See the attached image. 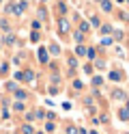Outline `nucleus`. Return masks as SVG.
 <instances>
[{
    "label": "nucleus",
    "mask_w": 129,
    "mask_h": 134,
    "mask_svg": "<svg viewBox=\"0 0 129 134\" xmlns=\"http://www.w3.org/2000/svg\"><path fill=\"white\" fill-rule=\"evenodd\" d=\"M97 2H99V4H101V2H103V0H97Z\"/></svg>",
    "instance_id": "obj_37"
},
{
    "label": "nucleus",
    "mask_w": 129,
    "mask_h": 134,
    "mask_svg": "<svg viewBox=\"0 0 129 134\" xmlns=\"http://www.w3.org/2000/svg\"><path fill=\"white\" fill-rule=\"evenodd\" d=\"M75 54L77 56H86V46H77L75 48Z\"/></svg>",
    "instance_id": "obj_15"
},
{
    "label": "nucleus",
    "mask_w": 129,
    "mask_h": 134,
    "mask_svg": "<svg viewBox=\"0 0 129 134\" xmlns=\"http://www.w3.org/2000/svg\"><path fill=\"white\" fill-rule=\"evenodd\" d=\"M37 15H39L41 20H47V11H45V7H39V9H37Z\"/></svg>",
    "instance_id": "obj_9"
},
{
    "label": "nucleus",
    "mask_w": 129,
    "mask_h": 134,
    "mask_svg": "<svg viewBox=\"0 0 129 134\" xmlns=\"http://www.w3.org/2000/svg\"><path fill=\"white\" fill-rule=\"evenodd\" d=\"M54 128H56V123H52V121H47V123H45V130H47V132H52Z\"/></svg>",
    "instance_id": "obj_25"
},
{
    "label": "nucleus",
    "mask_w": 129,
    "mask_h": 134,
    "mask_svg": "<svg viewBox=\"0 0 129 134\" xmlns=\"http://www.w3.org/2000/svg\"><path fill=\"white\" fill-rule=\"evenodd\" d=\"M58 30H60V35H67V32L71 30V20L60 18V20H58Z\"/></svg>",
    "instance_id": "obj_1"
},
{
    "label": "nucleus",
    "mask_w": 129,
    "mask_h": 134,
    "mask_svg": "<svg viewBox=\"0 0 129 134\" xmlns=\"http://www.w3.org/2000/svg\"><path fill=\"white\" fill-rule=\"evenodd\" d=\"M123 37H125L123 30H114V41H123Z\"/></svg>",
    "instance_id": "obj_19"
},
{
    "label": "nucleus",
    "mask_w": 129,
    "mask_h": 134,
    "mask_svg": "<svg viewBox=\"0 0 129 134\" xmlns=\"http://www.w3.org/2000/svg\"><path fill=\"white\" fill-rule=\"evenodd\" d=\"M110 80H114V82H118V80H123V74H120L118 69H114V71H110Z\"/></svg>",
    "instance_id": "obj_4"
},
{
    "label": "nucleus",
    "mask_w": 129,
    "mask_h": 134,
    "mask_svg": "<svg viewBox=\"0 0 129 134\" xmlns=\"http://www.w3.org/2000/svg\"><path fill=\"white\" fill-rule=\"evenodd\" d=\"M39 61L41 63H47V50H43V48L39 50Z\"/></svg>",
    "instance_id": "obj_8"
},
{
    "label": "nucleus",
    "mask_w": 129,
    "mask_h": 134,
    "mask_svg": "<svg viewBox=\"0 0 129 134\" xmlns=\"http://www.w3.org/2000/svg\"><path fill=\"white\" fill-rule=\"evenodd\" d=\"M125 2H127V4H129V0H125Z\"/></svg>",
    "instance_id": "obj_38"
},
{
    "label": "nucleus",
    "mask_w": 129,
    "mask_h": 134,
    "mask_svg": "<svg viewBox=\"0 0 129 134\" xmlns=\"http://www.w3.org/2000/svg\"><path fill=\"white\" fill-rule=\"evenodd\" d=\"M39 39H41L39 32H32V35H30V41H39Z\"/></svg>",
    "instance_id": "obj_27"
},
{
    "label": "nucleus",
    "mask_w": 129,
    "mask_h": 134,
    "mask_svg": "<svg viewBox=\"0 0 129 134\" xmlns=\"http://www.w3.org/2000/svg\"><path fill=\"white\" fill-rule=\"evenodd\" d=\"M112 97H114V99H127L125 91H120V89H114V91H112Z\"/></svg>",
    "instance_id": "obj_3"
},
{
    "label": "nucleus",
    "mask_w": 129,
    "mask_h": 134,
    "mask_svg": "<svg viewBox=\"0 0 129 134\" xmlns=\"http://www.w3.org/2000/svg\"><path fill=\"white\" fill-rule=\"evenodd\" d=\"M2 41H4L7 46H11V43H15V35H11V32H9V35H7V37H4Z\"/></svg>",
    "instance_id": "obj_10"
},
{
    "label": "nucleus",
    "mask_w": 129,
    "mask_h": 134,
    "mask_svg": "<svg viewBox=\"0 0 129 134\" xmlns=\"http://www.w3.org/2000/svg\"><path fill=\"white\" fill-rule=\"evenodd\" d=\"M86 56H88V58H95V56H97V54H95V48H86Z\"/></svg>",
    "instance_id": "obj_21"
},
{
    "label": "nucleus",
    "mask_w": 129,
    "mask_h": 134,
    "mask_svg": "<svg viewBox=\"0 0 129 134\" xmlns=\"http://www.w3.org/2000/svg\"><path fill=\"white\" fill-rule=\"evenodd\" d=\"M24 80H28V82H30V80H34V74H32V69H26V71H24Z\"/></svg>",
    "instance_id": "obj_16"
},
{
    "label": "nucleus",
    "mask_w": 129,
    "mask_h": 134,
    "mask_svg": "<svg viewBox=\"0 0 129 134\" xmlns=\"http://www.w3.org/2000/svg\"><path fill=\"white\" fill-rule=\"evenodd\" d=\"M67 134H77V130H75V125H69V128H67Z\"/></svg>",
    "instance_id": "obj_28"
},
{
    "label": "nucleus",
    "mask_w": 129,
    "mask_h": 134,
    "mask_svg": "<svg viewBox=\"0 0 129 134\" xmlns=\"http://www.w3.org/2000/svg\"><path fill=\"white\" fill-rule=\"evenodd\" d=\"M37 134H43V132H37Z\"/></svg>",
    "instance_id": "obj_39"
},
{
    "label": "nucleus",
    "mask_w": 129,
    "mask_h": 134,
    "mask_svg": "<svg viewBox=\"0 0 129 134\" xmlns=\"http://www.w3.org/2000/svg\"><path fill=\"white\" fill-rule=\"evenodd\" d=\"M90 134H99V132H95V130H93V132H90Z\"/></svg>",
    "instance_id": "obj_36"
},
{
    "label": "nucleus",
    "mask_w": 129,
    "mask_h": 134,
    "mask_svg": "<svg viewBox=\"0 0 129 134\" xmlns=\"http://www.w3.org/2000/svg\"><path fill=\"white\" fill-rule=\"evenodd\" d=\"M39 28H41V22H39V20H34V22H32V30H37V32H39Z\"/></svg>",
    "instance_id": "obj_24"
},
{
    "label": "nucleus",
    "mask_w": 129,
    "mask_h": 134,
    "mask_svg": "<svg viewBox=\"0 0 129 134\" xmlns=\"http://www.w3.org/2000/svg\"><path fill=\"white\" fill-rule=\"evenodd\" d=\"M0 2H2V0H0Z\"/></svg>",
    "instance_id": "obj_40"
},
{
    "label": "nucleus",
    "mask_w": 129,
    "mask_h": 134,
    "mask_svg": "<svg viewBox=\"0 0 129 134\" xmlns=\"http://www.w3.org/2000/svg\"><path fill=\"white\" fill-rule=\"evenodd\" d=\"M90 26H95V28L101 26V18H99V15H93V18H90Z\"/></svg>",
    "instance_id": "obj_6"
},
{
    "label": "nucleus",
    "mask_w": 129,
    "mask_h": 134,
    "mask_svg": "<svg viewBox=\"0 0 129 134\" xmlns=\"http://www.w3.org/2000/svg\"><path fill=\"white\" fill-rule=\"evenodd\" d=\"M13 108H15V110H17V113H22V110H24V108H26V106H24L22 102H15V104H13Z\"/></svg>",
    "instance_id": "obj_22"
},
{
    "label": "nucleus",
    "mask_w": 129,
    "mask_h": 134,
    "mask_svg": "<svg viewBox=\"0 0 129 134\" xmlns=\"http://www.w3.org/2000/svg\"><path fill=\"white\" fill-rule=\"evenodd\" d=\"M95 65H97V67H99V69H101V67H106V61H101V58H99V61H97V63H95Z\"/></svg>",
    "instance_id": "obj_32"
},
{
    "label": "nucleus",
    "mask_w": 129,
    "mask_h": 134,
    "mask_svg": "<svg viewBox=\"0 0 129 134\" xmlns=\"http://www.w3.org/2000/svg\"><path fill=\"white\" fill-rule=\"evenodd\" d=\"M112 41H114V39H110V37H103V39H101V46H106V48H108V46H112Z\"/></svg>",
    "instance_id": "obj_20"
},
{
    "label": "nucleus",
    "mask_w": 129,
    "mask_h": 134,
    "mask_svg": "<svg viewBox=\"0 0 129 134\" xmlns=\"http://www.w3.org/2000/svg\"><path fill=\"white\" fill-rule=\"evenodd\" d=\"M84 71L86 74H93V65H84Z\"/></svg>",
    "instance_id": "obj_31"
},
{
    "label": "nucleus",
    "mask_w": 129,
    "mask_h": 134,
    "mask_svg": "<svg viewBox=\"0 0 129 134\" xmlns=\"http://www.w3.org/2000/svg\"><path fill=\"white\" fill-rule=\"evenodd\" d=\"M58 11L65 13V11H67V4H65V2H58Z\"/></svg>",
    "instance_id": "obj_26"
},
{
    "label": "nucleus",
    "mask_w": 129,
    "mask_h": 134,
    "mask_svg": "<svg viewBox=\"0 0 129 134\" xmlns=\"http://www.w3.org/2000/svg\"><path fill=\"white\" fill-rule=\"evenodd\" d=\"M50 52L54 54V56H56V54H60V48H58V43H50Z\"/></svg>",
    "instance_id": "obj_14"
},
{
    "label": "nucleus",
    "mask_w": 129,
    "mask_h": 134,
    "mask_svg": "<svg viewBox=\"0 0 129 134\" xmlns=\"http://www.w3.org/2000/svg\"><path fill=\"white\" fill-rule=\"evenodd\" d=\"M73 39L77 41V43H82V41L86 39V35H84V32H80V30H75V32H73Z\"/></svg>",
    "instance_id": "obj_7"
},
{
    "label": "nucleus",
    "mask_w": 129,
    "mask_h": 134,
    "mask_svg": "<svg viewBox=\"0 0 129 134\" xmlns=\"http://www.w3.org/2000/svg\"><path fill=\"white\" fill-rule=\"evenodd\" d=\"M7 69H9V65H7V63L0 65V74H7Z\"/></svg>",
    "instance_id": "obj_29"
},
{
    "label": "nucleus",
    "mask_w": 129,
    "mask_h": 134,
    "mask_svg": "<svg viewBox=\"0 0 129 134\" xmlns=\"http://www.w3.org/2000/svg\"><path fill=\"white\" fill-rule=\"evenodd\" d=\"M15 97H17V99H26V97H28V93H26V91H20V89H15Z\"/></svg>",
    "instance_id": "obj_11"
},
{
    "label": "nucleus",
    "mask_w": 129,
    "mask_h": 134,
    "mask_svg": "<svg viewBox=\"0 0 129 134\" xmlns=\"http://www.w3.org/2000/svg\"><path fill=\"white\" fill-rule=\"evenodd\" d=\"M88 30H90V24H88V22H82V24H80V32H84V35H86Z\"/></svg>",
    "instance_id": "obj_13"
},
{
    "label": "nucleus",
    "mask_w": 129,
    "mask_h": 134,
    "mask_svg": "<svg viewBox=\"0 0 129 134\" xmlns=\"http://www.w3.org/2000/svg\"><path fill=\"white\" fill-rule=\"evenodd\" d=\"M118 117H120L123 121H127V119H129V110H125V108H120V110H118Z\"/></svg>",
    "instance_id": "obj_12"
},
{
    "label": "nucleus",
    "mask_w": 129,
    "mask_h": 134,
    "mask_svg": "<svg viewBox=\"0 0 129 134\" xmlns=\"http://www.w3.org/2000/svg\"><path fill=\"white\" fill-rule=\"evenodd\" d=\"M116 2H118V4H123V2H125V0H116Z\"/></svg>",
    "instance_id": "obj_35"
},
{
    "label": "nucleus",
    "mask_w": 129,
    "mask_h": 134,
    "mask_svg": "<svg viewBox=\"0 0 129 134\" xmlns=\"http://www.w3.org/2000/svg\"><path fill=\"white\" fill-rule=\"evenodd\" d=\"M22 134H34V130H32V125H22Z\"/></svg>",
    "instance_id": "obj_17"
},
{
    "label": "nucleus",
    "mask_w": 129,
    "mask_h": 134,
    "mask_svg": "<svg viewBox=\"0 0 129 134\" xmlns=\"http://www.w3.org/2000/svg\"><path fill=\"white\" fill-rule=\"evenodd\" d=\"M118 15H120V20H129V13H123V11H120Z\"/></svg>",
    "instance_id": "obj_33"
},
{
    "label": "nucleus",
    "mask_w": 129,
    "mask_h": 134,
    "mask_svg": "<svg viewBox=\"0 0 129 134\" xmlns=\"http://www.w3.org/2000/svg\"><path fill=\"white\" fill-rule=\"evenodd\" d=\"M99 30H101V35H103V37H106V35H110V32H114L112 24H101V26H99Z\"/></svg>",
    "instance_id": "obj_2"
},
{
    "label": "nucleus",
    "mask_w": 129,
    "mask_h": 134,
    "mask_svg": "<svg viewBox=\"0 0 129 134\" xmlns=\"http://www.w3.org/2000/svg\"><path fill=\"white\" fill-rule=\"evenodd\" d=\"M75 65H77V61H75V58H69V67H71V69H73Z\"/></svg>",
    "instance_id": "obj_30"
},
{
    "label": "nucleus",
    "mask_w": 129,
    "mask_h": 134,
    "mask_svg": "<svg viewBox=\"0 0 129 134\" xmlns=\"http://www.w3.org/2000/svg\"><path fill=\"white\" fill-rule=\"evenodd\" d=\"M93 85H95V87H99V85H103V78H101V76H97V78H93Z\"/></svg>",
    "instance_id": "obj_23"
},
{
    "label": "nucleus",
    "mask_w": 129,
    "mask_h": 134,
    "mask_svg": "<svg viewBox=\"0 0 129 134\" xmlns=\"http://www.w3.org/2000/svg\"><path fill=\"white\" fill-rule=\"evenodd\" d=\"M101 9L106 11V13H110L112 9H114V7H112V2H110V0H103V2H101Z\"/></svg>",
    "instance_id": "obj_5"
},
{
    "label": "nucleus",
    "mask_w": 129,
    "mask_h": 134,
    "mask_svg": "<svg viewBox=\"0 0 129 134\" xmlns=\"http://www.w3.org/2000/svg\"><path fill=\"white\" fill-rule=\"evenodd\" d=\"M125 110H129V99H127V106H125Z\"/></svg>",
    "instance_id": "obj_34"
},
{
    "label": "nucleus",
    "mask_w": 129,
    "mask_h": 134,
    "mask_svg": "<svg viewBox=\"0 0 129 134\" xmlns=\"http://www.w3.org/2000/svg\"><path fill=\"white\" fill-rule=\"evenodd\" d=\"M0 30H7V32L11 30V26H9V22H7V20H0Z\"/></svg>",
    "instance_id": "obj_18"
}]
</instances>
